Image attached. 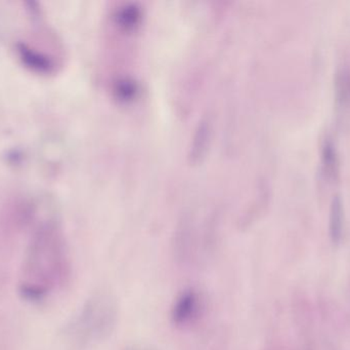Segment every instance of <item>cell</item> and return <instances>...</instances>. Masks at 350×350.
Here are the masks:
<instances>
[{
  "mask_svg": "<svg viewBox=\"0 0 350 350\" xmlns=\"http://www.w3.org/2000/svg\"><path fill=\"white\" fill-rule=\"evenodd\" d=\"M334 94L340 108L350 109V66H339L334 75Z\"/></svg>",
  "mask_w": 350,
  "mask_h": 350,
  "instance_id": "obj_6",
  "label": "cell"
},
{
  "mask_svg": "<svg viewBox=\"0 0 350 350\" xmlns=\"http://www.w3.org/2000/svg\"><path fill=\"white\" fill-rule=\"evenodd\" d=\"M116 320V302L112 296L106 294L98 296L88 304L83 312L82 325L88 337L103 339L111 334Z\"/></svg>",
  "mask_w": 350,
  "mask_h": 350,
  "instance_id": "obj_2",
  "label": "cell"
},
{
  "mask_svg": "<svg viewBox=\"0 0 350 350\" xmlns=\"http://www.w3.org/2000/svg\"><path fill=\"white\" fill-rule=\"evenodd\" d=\"M203 310L201 294L195 289L181 292L172 308V321L179 328H187L197 322Z\"/></svg>",
  "mask_w": 350,
  "mask_h": 350,
  "instance_id": "obj_3",
  "label": "cell"
},
{
  "mask_svg": "<svg viewBox=\"0 0 350 350\" xmlns=\"http://www.w3.org/2000/svg\"><path fill=\"white\" fill-rule=\"evenodd\" d=\"M320 171L323 179L329 184H336L340 180V156L336 143L330 136H326L321 144Z\"/></svg>",
  "mask_w": 350,
  "mask_h": 350,
  "instance_id": "obj_4",
  "label": "cell"
},
{
  "mask_svg": "<svg viewBox=\"0 0 350 350\" xmlns=\"http://www.w3.org/2000/svg\"><path fill=\"white\" fill-rule=\"evenodd\" d=\"M345 230V209L340 195H333L329 208L328 232L331 242L339 246L342 242Z\"/></svg>",
  "mask_w": 350,
  "mask_h": 350,
  "instance_id": "obj_5",
  "label": "cell"
},
{
  "mask_svg": "<svg viewBox=\"0 0 350 350\" xmlns=\"http://www.w3.org/2000/svg\"><path fill=\"white\" fill-rule=\"evenodd\" d=\"M68 273L65 242L59 226L45 223L37 229L29 246L23 273L22 292L36 299L61 283Z\"/></svg>",
  "mask_w": 350,
  "mask_h": 350,
  "instance_id": "obj_1",
  "label": "cell"
}]
</instances>
